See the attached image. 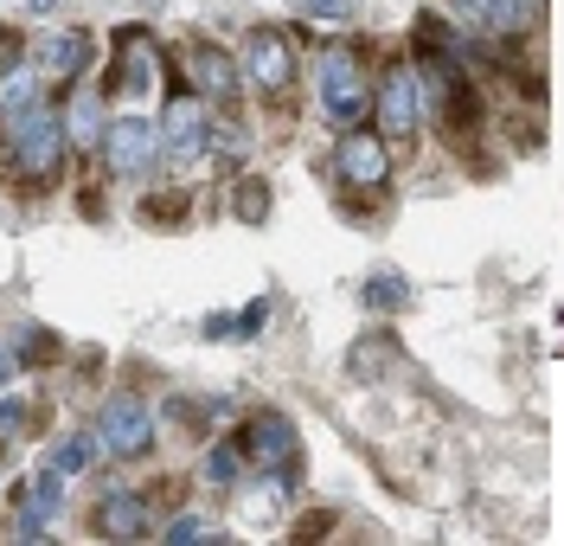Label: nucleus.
I'll list each match as a JSON object with an SVG mask.
<instances>
[{"label": "nucleus", "instance_id": "obj_1", "mask_svg": "<svg viewBox=\"0 0 564 546\" xmlns=\"http://www.w3.org/2000/svg\"><path fill=\"white\" fill-rule=\"evenodd\" d=\"M13 161H20L26 181H58V168H65V116H52V109L13 116Z\"/></svg>", "mask_w": 564, "mask_h": 546}, {"label": "nucleus", "instance_id": "obj_2", "mask_svg": "<svg viewBox=\"0 0 564 546\" xmlns=\"http://www.w3.org/2000/svg\"><path fill=\"white\" fill-rule=\"evenodd\" d=\"M104 161L109 174H122V181H148L154 174V161H161V129L148 122V116H116L104 122Z\"/></svg>", "mask_w": 564, "mask_h": 546}, {"label": "nucleus", "instance_id": "obj_3", "mask_svg": "<svg viewBox=\"0 0 564 546\" xmlns=\"http://www.w3.org/2000/svg\"><path fill=\"white\" fill-rule=\"evenodd\" d=\"M97 443H104V457H148V443H154V411L135 399V393H116L104 399V418H97Z\"/></svg>", "mask_w": 564, "mask_h": 546}, {"label": "nucleus", "instance_id": "obj_4", "mask_svg": "<svg viewBox=\"0 0 564 546\" xmlns=\"http://www.w3.org/2000/svg\"><path fill=\"white\" fill-rule=\"evenodd\" d=\"M154 129H161V154H174V161H193V154H206V148H212L206 97H199V90H174Z\"/></svg>", "mask_w": 564, "mask_h": 546}, {"label": "nucleus", "instance_id": "obj_5", "mask_svg": "<svg viewBox=\"0 0 564 546\" xmlns=\"http://www.w3.org/2000/svg\"><path fill=\"white\" fill-rule=\"evenodd\" d=\"M238 450H245L263 475H295V457H302L295 425H289L282 411H257V418L245 425V437H238Z\"/></svg>", "mask_w": 564, "mask_h": 546}, {"label": "nucleus", "instance_id": "obj_6", "mask_svg": "<svg viewBox=\"0 0 564 546\" xmlns=\"http://www.w3.org/2000/svg\"><path fill=\"white\" fill-rule=\"evenodd\" d=\"M423 122V77L417 65H391L379 77V136H398V142H411Z\"/></svg>", "mask_w": 564, "mask_h": 546}, {"label": "nucleus", "instance_id": "obj_7", "mask_svg": "<svg viewBox=\"0 0 564 546\" xmlns=\"http://www.w3.org/2000/svg\"><path fill=\"white\" fill-rule=\"evenodd\" d=\"M245 77L263 90V97H282V90L295 84V45H289V33L257 26V33L245 39Z\"/></svg>", "mask_w": 564, "mask_h": 546}, {"label": "nucleus", "instance_id": "obj_8", "mask_svg": "<svg viewBox=\"0 0 564 546\" xmlns=\"http://www.w3.org/2000/svg\"><path fill=\"white\" fill-rule=\"evenodd\" d=\"M321 109L334 122H359L366 116V77H359V58H352L347 45H334L321 58Z\"/></svg>", "mask_w": 564, "mask_h": 546}, {"label": "nucleus", "instance_id": "obj_9", "mask_svg": "<svg viewBox=\"0 0 564 546\" xmlns=\"http://www.w3.org/2000/svg\"><path fill=\"white\" fill-rule=\"evenodd\" d=\"M334 174L347 186H386L391 181V148H386V136H372V129H347L340 136V148H334Z\"/></svg>", "mask_w": 564, "mask_h": 546}, {"label": "nucleus", "instance_id": "obj_10", "mask_svg": "<svg viewBox=\"0 0 564 546\" xmlns=\"http://www.w3.org/2000/svg\"><path fill=\"white\" fill-rule=\"evenodd\" d=\"M97 534L104 540H141L148 534V495L141 489H116L97 502Z\"/></svg>", "mask_w": 564, "mask_h": 546}, {"label": "nucleus", "instance_id": "obj_11", "mask_svg": "<svg viewBox=\"0 0 564 546\" xmlns=\"http://www.w3.org/2000/svg\"><path fill=\"white\" fill-rule=\"evenodd\" d=\"M193 84H199L206 104H231V97H238V65H231L218 45L199 39V45H193Z\"/></svg>", "mask_w": 564, "mask_h": 546}, {"label": "nucleus", "instance_id": "obj_12", "mask_svg": "<svg viewBox=\"0 0 564 546\" xmlns=\"http://www.w3.org/2000/svg\"><path fill=\"white\" fill-rule=\"evenodd\" d=\"M154 77H161V52H154V39L141 33V26H129L122 33V90H154Z\"/></svg>", "mask_w": 564, "mask_h": 546}, {"label": "nucleus", "instance_id": "obj_13", "mask_svg": "<svg viewBox=\"0 0 564 546\" xmlns=\"http://www.w3.org/2000/svg\"><path fill=\"white\" fill-rule=\"evenodd\" d=\"M90 58V39L84 33H45L39 39V72L45 77H77Z\"/></svg>", "mask_w": 564, "mask_h": 546}, {"label": "nucleus", "instance_id": "obj_14", "mask_svg": "<svg viewBox=\"0 0 564 546\" xmlns=\"http://www.w3.org/2000/svg\"><path fill=\"white\" fill-rule=\"evenodd\" d=\"M270 322V296H250L238 315H206V341H257Z\"/></svg>", "mask_w": 564, "mask_h": 546}, {"label": "nucleus", "instance_id": "obj_15", "mask_svg": "<svg viewBox=\"0 0 564 546\" xmlns=\"http://www.w3.org/2000/svg\"><path fill=\"white\" fill-rule=\"evenodd\" d=\"M65 142L77 148H97L104 142V90H77L65 109Z\"/></svg>", "mask_w": 564, "mask_h": 546}, {"label": "nucleus", "instance_id": "obj_16", "mask_svg": "<svg viewBox=\"0 0 564 546\" xmlns=\"http://www.w3.org/2000/svg\"><path fill=\"white\" fill-rule=\"evenodd\" d=\"M539 7L545 0H488L481 26H494V33H532L539 26Z\"/></svg>", "mask_w": 564, "mask_h": 546}, {"label": "nucleus", "instance_id": "obj_17", "mask_svg": "<svg viewBox=\"0 0 564 546\" xmlns=\"http://www.w3.org/2000/svg\"><path fill=\"white\" fill-rule=\"evenodd\" d=\"M33 104H39V72H26V65L0 72V116H7V122H13V116H26Z\"/></svg>", "mask_w": 564, "mask_h": 546}, {"label": "nucleus", "instance_id": "obj_18", "mask_svg": "<svg viewBox=\"0 0 564 546\" xmlns=\"http://www.w3.org/2000/svg\"><path fill=\"white\" fill-rule=\"evenodd\" d=\"M359 302H366V309H379V315L411 309V283H404V277H391V270H379V277H366V283H359Z\"/></svg>", "mask_w": 564, "mask_h": 546}, {"label": "nucleus", "instance_id": "obj_19", "mask_svg": "<svg viewBox=\"0 0 564 546\" xmlns=\"http://www.w3.org/2000/svg\"><path fill=\"white\" fill-rule=\"evenodd\" d=\"M231 213L245 218V225L270 218V181H263V174H245V181H238V200H231Z\"/></svg>", "mask_w": 564, "mask_h": 546}, {"label": "nucleus", "instance_id": "obj_20", "mask_svg": "<svg viewBox=\"0 0 564 546\" xmlns=\"http://www.w3.org/2000/svg\"><path fill=\"white\" fill-rule=\"evenodd\" d=\"M90 463H97V437H65L58 457H52V470L58 475H77V470H90Z\"/></svg>", "mask_w": 564, "mask_h": 546}, {"label": "nucleus", "instance_id": "obj_21", "mask_svg": "<svg viewBox=\"0 0 564 546\" xmlns=\"http://www.w3.org/2000/svg\"><path fill=\"white\" fill-rule=\"evenodd\" d=\"M199 540L225 546V534H218V527H206L199 514H180V521H167V546H199Z\"/></svg>", "mask_w": 564, "mask_h": 546}, {"label": "nucleus", "instance_id": "obj_22", "mask_svg": "<svg viewBox=\"0 0 564 546\" xmlns=\"http://www.w3.org/2000/svg\"><path fill=\"white\" fill-rule=\"evenodd\" d=\"M206 475L218 482V489H231V482H238V450H231V443H212L206 450Z\"/></svg>", "mask_w": 564, "mask_h": 546}, {"label": "nucleus", "instance_id": "obj_23", "mask_svg": "<svg viewBox=\"0 0 564 546\" xmlns=\"http://www.w3.org/2000/svg\"><path fill=\"white\" fill-rule=\"evenodd\" d=\"M20 354H26V361H45V354H58V334H45V328H26Z\"/></svg>", "mask_w": 564, "mask_h": 546}, {"label": "nucleus", "instance_id": "obj_24", "mask_svg": "<svg viewBox=\"0 0 564 546\" xmlns=\"http://www.w3.org/2000/svg\"><path fill=\"white\" fill-rule=\"evenodd\" d=\"M20 431H26V405L0 399V437H20Z\"/></svg>", "mask_w": 564, "mask_h": 546}, {"label": "nucleus", "instance_id": "obj_25", "mask_svg": "<svg viewBox=\"0 0 564 546\" xmlns=\"http://www.w3.org/2000/svg\"><path fill=\"white\" fill-rule=\"evenodd\" d=\"M7 379H13V354H0V386H7Z\"/></svg>", "mask_w": 564, "mask_h": 546}, {"label": "nucleus", "instance_id": "obj_26", "mask_svg": "<svg viewBox=\"0 0 564 546\" xmlns=\"http://www.w3.org/2000/svg\"><path fill=\"white\" fill-rule=\"evenodd\" d=\"M33 7H39V13H45V7H52V0H33Z\"/></svg>", "mask_w": 564, "mask_h": 546}]
</instances>
